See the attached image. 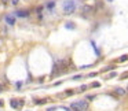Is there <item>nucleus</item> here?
Masks as SVG:
<instances>
[{
  "mask_svg": "<svg viewBox=\"0 0 128 111\" xmlns=\"http://www.w3.org/2000/svg\"><path fill=\"white\" fill-rule=\"evenodd\" d=\"M127 59H128V56H127V55H124L122 58H120V59H118V62H125Z\"/></svg>",
  "mask_w": 128,
  "mask_h": 111,
  "instance_id": "0eeeda50",
  "label": "nucleus"
},
{
  "mask_svg": "<svg viewBox=\"0 0 128 111\" xmlns=\"http://www.w3.org/2000/svg\"><path fill=\"white\" fill-rule=\"evenodd\" d=\"M87 88H88V86H87V85H83V86H81V88H80V91H87Z\"/></svg>",
  "mask_w": 128,
  "mask_h": 111,
  "instance_id": "9b49d317",
  "label": "nucleus"
},
{
  "mask_svg": "<svg viewBox=\"0 0 128 111\" xmlns=\"http://www.w3.org/2000/svg\"><path fill=\"white\" fill-rule=\"evenodd\" d=\"M54 110H55V107H52V108H48L47 111H54Z\"/></svg>",
  "mask_w": 128,
  "mask_h": 111,
  "instance_id": "4468645a",
  "label": "nucleus"
},
{
  "mask_svg": "<svg viewBox=\"0 0 128 111\" xmlns=\"http://www.w3.org/2000/svg\"><path fill=\"white\" fill-rule=\"evenodd\" d=\"M91 86H92V88H99V86H100V84H99V82H94L92 85H91Z\"/></svg>",
  "mask_w": 128,
  "mask_h": 111,
  "instance_id": "6e6552de",
  "label": "nucleus"
},
{
  "mask_svg": "<svg viewBox=\"0 0 128 111\" xmlns=\"http://www.w3.org/2000/svg\"><path fill=\"white\" fill-rule=\"evenodd\" d=\"M113 69H114V66H109V67L105 69V71H110V70H113Z\"/></svg>",
  "mask_w": 128,
  "mask_h": 111,
  "instance_id": "1a4fd4ad",
  "label": "nucleus"
},
{
  "mask_svg": "<svg viewBox=\"0 0 128 111\" xmlns=\"http://www.w3.org/2000/svg\"><path fill=\"white\" fill-rule=\"evenodd\" d=\"M114 92H116V93L118 95V96H124V95L127 93V89L120 88V86H118V88H116V89H114Z\"/></svg>",
  "mask_w": 128,
  "mask_h": 111,
  "instance_id": "39448f33",
  "label": "nucleus"
},
{
  "mask_svg": "<svg viewBox=\"0 0 128 111\" xmlns=\"http://www.w3.org/2000/svg\"><path fill=\"white\" fill-rule=\"evenodd\" d=\"M14 15H15V17H28L29 12L25 11V10H19V11H17L15 14H14Z\"/></svg>",
  "mask_w": 128,
  "mask_h": 111,
  "instance_id": "423d86ee",
  "label": "nucleus"
},
{
  "mask_svg": "<svg viewBox=\"0 0 128 111\" xmlns=\"http://www.w3.org/2000/svg\"><path fill=\"white\" fill-rule=\"evenodd\" d=\"M107 1H109V3H111V1H113V0H107Z\"/></svg>",
  "mask_w": 128,
  "mask_h": 111,
  "instance_id": "dca6fc26",
  "label": "nucleus"
},
{
  "mask_svg": "<svg viewBox=\"0 0 128 111\" xmlns=\"http://www.w3.org/2000/svg\"><path fill=\"white\" fill-rule=\"evenodd\" d=\"M88 100H78V101H74L70 104V110L73 111H84L88 108Z\"/></svg>",
  "mask_w": 128,
  "mask_h": 111,
  "instance_id": "f257e3e1",
  "label": "nucleus"
},
{
  "mask_svg": "<svg viewBox=\"0 0 128 111\" xmlns=\"http://www.w3.org/2000/svg\"><path fill=\"white\" fill-rule=\"evenodd\" d=\"M6 22L8 23V25H14L15 23V15H6Z\"/></svg>",
  "mask_w": 128,
  "mask_h": 111,
  "instance_id": "20e7f679",
  "label": "nucleus"
},
{
  "mask_svg": "<svg viewBox=\"0 0 128 111\" xmlns=\"http://www.w3.org/2000/svg\"><path fill=\"white\" fill-rule=\"evenodd\" d=\"M3 106H4V101H3V100H0V107H3Z\"/></svg>",
  "mask_w": 128,
  "mask_h": 111,
  "instance_id": "ddd939ff",
  "label": "nucleus"
},
{
  "mask_svg": "<svg viewBox=\"0 0 128 111\" xmlns=\"http://www.w3.org/2000/svg\"><path fill=\"white\" fill-rule=\"evenodd\" d=\"M1 91H3V85H1V84H0V92H1Z\"/></svg>",
  "mask_w": 128,
  "mask_h": 111,
  "instance_id": "2eb2a0df",
  "label": "nucleus"
},
{
  "mask_svg": "<svg viewBox=\"0 0 128 111\" xmlns=\"http://www.w3.org/2000/svg\"><path fill=\"white\" fill-rule=\"evenodd\" d=\"M114 76H117V73H111V74H109L107 78H111V77H114Z\"/></svg>",
  "mask_w": 128,
  "mask_h": 111,
  "instance_id": "9d476101",
  "label": "nucleus"
},
{
  "mask_svg": "<svg viewBox=\"0 0 128 111\" xmlns=\"http://www.w3.org/2000/svg\"><path fill=\"white\" fill-rule=\"evenodd\" d=\"M10 104H11L12 108H15V110H19V108H21V107L23 106V100H22V99H11Z\"/></svg>",
  "mask_w": 128,
  "mask_h": 111,
  "instance_id": "7ed1b4c3",
  "label": "nucleus"
},
{
  "mask_svg": "<svg viewBox=\"0 0 128 111\" xmlns=\"http://www.w3.org/2000/svg\"><path fill=\"white\" fill-rule=\"evenodd\" d=\"M127 92H128V86H127Z\"/></svg>",
  "mask_w": 128,
  "mask_h": 111,
  "instance_id": "f3484780",
  "label": "nucleus"
},
{
  "mask_svg": "<svg viewBox=\"0 0 128 111\" xmlns=\"http://www.w3.org/2000/svg\"><path fill=\"white\" fill-rule=\"evenodd\" d=\"M18 1H19V0H12V4L15 6V4H18Z\"/></svg>",
  "mask_w": 128,
  "mask_h": 111,
  "instance_id": "f8f14e48",
  "label": "nucleus"
},
{
  "mask_svg": "<svg viewBox=\"0 0 128 111\" xmlns=\"http://www.w3.org/2000/svg\"><path fill=\"white\" fill-rule=\"evenodd\" d=\"M76 7H77V3L74 0H66L62 4V10H63L65 14H72V12L76 11Z\"/></svg>",
  "mask_w": 128,
  "mask_h": 111,
  "instance_id": "f03ea898",
  "label": "nucleus"
}]
</instances>
